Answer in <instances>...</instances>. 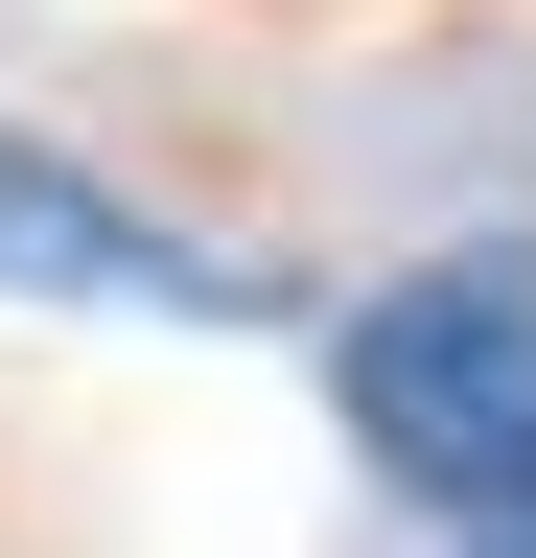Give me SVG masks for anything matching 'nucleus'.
I'll list each match as a JSON object with an SVG mask.
<instances>
[{
	"label": "nucleus",
	"mask_w": 536,
	"mask_h": 558,
	"mask_svg": "<svg viewBox=\"0 0 536 558\" xmlns=\"http://www.w3.org/2000/svg\"><path fill=\"white\" fill-rule=\"evenodd\" d=\"M326 396H350L373 488H420V512H466V535H536V256L373 279L350 349H326Z\"/></svg>",
	"instance_id": "1"
},
{
	"label": "nucleus",
	"mask_w": 536,
	"mask_h": 558,
	"mask_svg": "<svg viewBox=\"0 0 536 558\" xmlns=\"http://www.w3.org/2000/svg\"><path fill=\"white\" fill-rule=\"evenodd\" d=\"M0 303H117V326H234L257 279L234 256H187L141 186H94L71 140H24L0 117Z\"/></svg>",
	"instance_id": "2"
},
{
	"label": "nucleus",
	"mask_w": 536,
	"mask_h": 558,
	"mask_svg": "<svg viewBox=\"0 0 536 558\" xmlns=\"http://www.w3.org/2000/svg\"><path fill=\"white\" fill-rule=\"evenodd\" d=\"M513 558H536V535H513Z\"/></svg>",
	"instance_id": "3"
}]
</instances>
